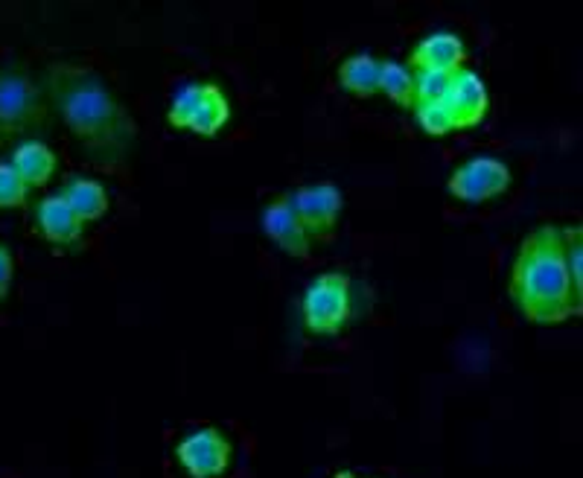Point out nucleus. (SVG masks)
I'll return each mask as SVG.
<instances>
[{
    "label": "nucleus",
    "mask_w": 583,
    "mask_h": 478,
    "mask_svg": "<svg viewBox=\"0 0 583 478\" xmlns=\"http://www.w3.org/2000/svg\"><path fill=\"white\" fill-rule=\"evenodd\" d=\"M511 298L534 324H560L583 312V295L566 269L557 225H543L522 239L511 269Z\"/></svg>",
    "instance_id": "f03ea898"
},
{
    "label": "nucleus",
    "mask_w": 583,
    "mask_h": 478,
    "mask_svg": "<svg viewBox=\"0 0 583 478\" xmlns=\"http://www.w3.org/2000/svg\"><path fill=\"white\" fill-rule=\"evenodd\" d=\"M289 205L295 210L301 228L307 231V237H330L339 225L342 216V190L333 184H312V187H301L292 196H286Z\"/></svg>",
    "instance_id": "0eeeda50"
},
{
    "label": "nucleus",
    "mask_w": 583,
    "mask_h": 478,
    "mask_svg": "<svg viewBox=\"0 0 583 478\" xmlns=\"http://www.w3.org/2000/svg\"><path fill=\"white\" fill-rule=\"evenodd\" d=\"M449 85H452V73H441V70H417V73H414V105L446 100Z\"/></svg>",
    "instance_id": "6ab92c4d"
},
{
    "label": "nucleus",
    "mask_w": 583,
    "mask_h": 478,
    "mask_svg": "<svg viewBox=\"0 0 583 478\" xmlns=\"http://www.w3.org/2000/svg\"><path fill=\"white\" fill-rule=\"evenodd\" d=\"M175 461L190 478H219L231 464V441L216 426L193 429L175 446Z\"/></svg>",
    "instance_id": "423d86ee"
},
{
    "label": "nucleus",
    "mask_w": 583,
    "mask_h": 478,
    "mask_svg": "<svg viewBox=\"0 0 583 478\" xmlns=\"http://www.w3.org/2000/svg\"><path fill=\"white\" fill-rule=\"evenodd\" d=\"M511 178L514 175L505 161H499L493 155H476V158L464 161L461 167H455L446 187L458 202L481 205V202H490V199L508 193Z\"/></svg>",
    "instance_id": "39448f33"
},
{
    "label": "nucleus",
    "mask_w": 583,
    "mask_h": 478,
    "mask_svg": "<svg viewBox=\"0 0 583 478\" xmlns=\"http://www.w3.org/2000/svg\"><path fill=\"white\" fill-rule=\"evenodd\" d=\"M70 210L79 216V222H97L108 210V193L97 178H70L62 190Z\"/></svg>",
    "instance_id": "ddd939ff"
},
{
    "label": "nucleus",
    "mask_w": 583,
    "mask_h": 478,
    "mask_svg": "<svg viewBox=\"0 0 583 478\" xmlns=\"http://www.w3.org/2000/svg\"><path fill=\"white\" fill-rule=\"evenodd\" d=\"M44 82L50 103L79 140L85 158L100 167H120L135 143V120L108 91L103 76L82 65L56 62L47 68Z\"/></svg>",
    "instance_id": "f257e3e1"
},
{
    "label": "nucleus",
    "mask_w": 583,
    "mask_h": 478,
    "mask_svg": "<svg viewBox=\"0 0 583 478\" xmlns=\"http://www.w3.org/2000/svg\"><path fill=\"white\" fill-rule=\"evenodd\" d=\"M379 91H382L391 103L409 108V105H414V73L406 68V65L382 62V65H379Z\"/></svg>",
    "instance_id": "dca6fc26"
},
{
    "label": "nucleus",
    "mask_w": 583,
    "mask_h": 478,
    "mask_svg": "<svg viewBox=\"0 0 583 478\" xmlns=\"http://www.w3.org/2000/svg\"><path fill=\"white\" fill-rule=\"evenodd\" d=\"M379 59H374L371 53H356V56H347L339 68V85L342 91L353 94V97H374L379 91Z\"/></svg>",
    "instance_id": "4468645a"
},
{
    "label": "nucleus",
    "mask_w": 583,
    "mask_h": 478,
    "mask_svg": "<svg viewBox=\"0 0 583 478\" xmlns=\"http://www.w3.org/2000/svg\"><path fill=\"white\" fill-rule=\"evenodd\" d=\"M9 164L18 170V175L24 178L27 187H44L53 178L56 167H59V158H56V152L47 143H41V140H24V143L15 146Z\"/></svg>",
    "instance_id": "f8f14e48"
},
{
    "label": "nucleus",
    "mask_w": 583,
    "mask_h": 478,
    "mask_svg": "<svg viewBox=\"0 0 583 478\" xmlns=\"http://www.w3.org/2000/svg\"><path fill=\"white\" fill-rule=\"evenodd\" d=\"M12 272H15V263H12V254L9 248L0 242V301L6 298L9 292V283H12Z\"/></svg>",
    "instance_id": "412c9836"
},
{
    "label": "nucleus",
    "mask_w": 583,
    "mask_h": 478,
    "mask_svg": "<svg viewBox=\"0 0 583 478\" xmlns=\"http://www.w3.org/2000/svg\"><path fill=\"white\" fill-rule=\"evenodd\" d=\"M35 228L38 234L47 239V242H56V245H76L82 239V222L79 216L70 210L62 193H53L47 199H41L35 207Z\"/></svg>",
    "instance_id": "9d476101"
},
{
    "label": "nucleus",
    "mask_w": 583,
    "mask_h": 478,
    "mask_svg": "<svg viewBox=\"0 0 583 478\" xmlns=\"http://www.w3.org/2000/svg\"><path fill=\"white\" fill-rule=\"evenodd\" d=\"M446 105H449L458 129H473L487 117L490 100H487V88L476 70L461 68L458 73H452V85L446 91Z\"/></svg>",
    "instance_id": "6e6552de"
},
{
    "label": "nucleus",
    "mask_w": 583,
    "mask_h": 478,
    "mask_svg": "<svg viewBox=\"0 0 583 478\" xmlns=\"http://www.w3.org/2000/svg\"><path fill=\"white\" fill-rule=\"evenodd\" d=\"M30 187L12 164H0V207H24Z\"/></svg>",
    "instance_id": "aec40b11"
},
{
    "label": "nucleus",
    "mask_w": 583,
    "mask_h": 478,
    "mask_svg": "<svg viewBox=\"0 0 583 478\" xmlns=\"http://www.w3.org/2000/svg\"><path fill=\"white\" fill-rule=\"evenodd\" d=\"M350 318V280L342 272L318 274L304 292V324L315 336H339Z\"/></svg>",
    "instance_id": "20e7f679"
},
{
    "label": "nucleus",
    "mask_w": 583,
    "mask_h": 478,
    "mask_svg": "<svg viewBox=\"0 0 583 478\" xmlns=\"http://www.w3.org/2000/svg\"><path fill=\"white\" fill-rule=\"evenodd\" d=\"M263 231L283 254H289V257H309L312 239L301 228V222H298L295 210L289 205V199H275L272 205L263 210Z\"/></svg>",
    "instance_id": "1a4fd4ad"
},
{
    "label": "nucleus",
    "mask_w": 583,
    "mask_h": 478,
    "mask_svg": "<svg viewBox=\"0 0 583 478\" xmlns=\"http://www.w3.org/2000/svg\"><path fill=\"white\" fill-rule=\"evenodd\" d=\"M228 117H231V103H228L225 91H222L219 85L207 82L205 100H202V105L196 108V114H193V120H190L187 129H190L193 135L213 137L219 135V129L228 123Z\"/></svg>",
    "instance_id": "2eb2a0df"
},
{
    "label": "nucleus",
    "mask_w": 583,
    "mask_h": 478,
    "mask_svg": "<svg viewBox=\"0 0 583 478\" xmlns=\"http://www.w3.org/2000/svg\"><path fill=\"white\" fill-rule=\"evenodd\" d=\"M205 91L207 82H190V85H181V88L175 91V97H172L170 103V123L175 129H187V126H190L196 108H199L202 100H205Z\"/></svg>",
    "instance_id": "f3484780"
},
{
    "label": "nucleus",
    "mask_w": 583,
    "mask_h": 478,
    "mask_svg": "<svg viewBox=\"0 0 583 478\" xmlns=\"http://www.w3.org/2000/svg\"><path fill=\"white\" fill-rule=\"evenodd\" d=\"M414 117H417V126L432 137H444L449 132H455V117L449 111L446 100H435V103H417L414 105Z\"/></svg>",
    "instance_id": "a211bd4d"
},
{
    "label": "nucleus",
    "mask_w": 583,
    "mask_h": 478,
    "mask_svg": "<svg viewBox=\"0 0 583 478\" xmlns=\"http://www.w3.org/2000/svg\"><path fill=\"white\" fill-rule=\"evenodd\" d=\"M467 47L458 35L432 33L420 44H414L412 65L417 70H441V73H458L464 68Z\"/></svg>",
    "instance_id": "9b49d317"
},
{
    "label": "nucleus",
    "mask_w": 583,
    "mask_h": 478,
    "mask_svg": "<svg viewBox=\"0 0 583 478\" xmlns=\"http://www.w3.org/2000/svg\"><path fill=\"white\" fill-rule=\"evenodd\" d=\"M336 478H356V476H353V473H347V470H344V473H336Z\"/></svg>",
    "instance_id": "4be33fe9"
},
{
    "label": "nucleus",
    "mask_w": 583,
    "mask_h": 478,
    "mask_svg": "<svg viewBox=\"0 0 583 478\" xmlns=\"http://www.w3.org/2000/svg\"><path fill=\"white\" fill-rule=\"evenodd\" d=\"M47 105L27 70L0 68V146L44 123Z\"/></svg>",
    "instance_id": "7ed1b4c3"
}]
</instances>
